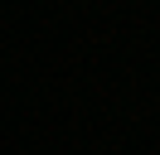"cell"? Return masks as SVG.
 I'll list each match as a JSON object with an SVG mask.
<instances>
[]
</instances>
